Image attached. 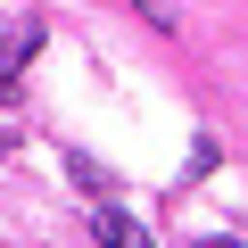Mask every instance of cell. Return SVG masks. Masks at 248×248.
<instances>
[{
    "label": "cell",
    "mask_w": 248,
    "mask_h": 248,
    "mask_svg": "<svg viewBox=\"0 0 248 248\" xmlns=\"http://www.w3.org/2000/svg\"><path fill=\"white\" fill-rule=\"evenodd\" d=\"M141 17H149V25H174V9H166V0H141Z\"/></svg>",
    "instance_id": "7a4b0ae2"
},
{
    "label": "cell",
    "mask_w": 248,
    "mask_h": 248,
    "mask_svg": "<svg viewBox=\"0 0 248 248\" xmlns=\"http://www.w3.org/2000/svg\"><path fill=\"white\" fill-rule=\"evenodd\" d=\"M9 99H17V83H9V75H0V108H9Z\"/></svg>",
    "instance_id": "3957f363"
},
{
    "label": "cell",
    "mask_w": 248,
    "mask_h": 248,
    "mask_svg": "<svg viewBox=\"0 0 248 248\" xmlns=\"http://www.w3.org/2000/svg\"><path fill=\"white\" fill-rule=\"evenodd\" d=\"M91 232H99V240H141V223L124 215V207H91Z\"/></svg>",
    "instance_id": "6da1fadb"
}]
</instances>
